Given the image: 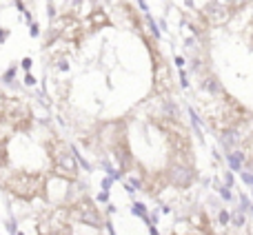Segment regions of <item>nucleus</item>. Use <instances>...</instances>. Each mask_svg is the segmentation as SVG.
Returning <instances> with one entry per match:
<instances>
[{
  "label": "nucleus",
  "mask_w": 253,
  "mask_h": 235,
  "mask_svg": "<svg viewBox=\"0 0 253 235\" xmlns=\"http://www.w3.org/2000/svg\"><path fill=\"white\" fill-rule=\"evenodd\" d=\"M47 180H49V173H42V171L16 169V171H9L7 175L0 178V187H2L11 197L22 200V202H34L36 197L49 200Z\"/></svg>",
  "instance_id": "1"
},
{
  "label": "nucleus",
  "mask_w": 253,
  "mask_h": 235,
  "mask_svg": "<svg viewBox=\"0 0 253 235\" xmlns=\"http://www.w3.org/2000/svg\"><path fill=\"white\" fill-rule=\"evenodd\" d=\"M49 156V175L65 182H76L78 180V157H76L74 149L60 138H49L44 142Z\"/></svg>",
  "instance_id": "2"
},
{
  "label": "nucleus",
  "mask_w": 253,
  "mask_h": 235,
  "mask_svg": "<svg viewBox=\"0 0 253 235\" xmlns=\"http://www.w3.org/2000/svg\"><path fill=\"white\" fill-rule=\"evenodd\" d=\"M0 124L25 133L34 126V111L25 100L13 96H0Z\"/></svg>",
  "instance_id": "3"
},
{
  "label": "nucleus",
  "mask_w": 253,
  "mask_h": 235,
  "mask_svg": "<svg viewBox=\"0 0 253 235\" xmlns=\"http://www.w3.org/2000/svg\"><path fill=\"white\" fill-rule=\"evenodd\" d=\"M38 235H71V218L67 206H53L36 218Z\"/></svg>",
  "instance_id": "4"
},
{
  "label": "nucleus",
  "mask_w": 253,
  "mask_h": 235,
  "mask_svg": "<svg viewBox=\"0 0 253 235\" xmlns=\"http://www.w3.org/2000/svg\"><path fill=\"white\" fill-rule=\"evenodd\" d=\"M65 206L74 222H80V224H84V227H93V229L105 227V218H102L100 209H98V204L89 196L76 197L74 202H69V204H65Z\"/></svg>",
  "instance_id": "5"
},
{
  "label": "nucleus",
  "mask_w": 253,
  "mask_h": 235,
  "mask_svg": "<svg viewBox=\"0 0 253 235\" xmlns=\"http://www.w3.org/2000/svg\"><path fill=\"white\" fill-rule=\"evenodd\" d=\"M167 182L178 189H187L196 180V169H193V157H171L165 169Z\"/></svg>",
  "instance_id": "6"
},
{
  "label": "nucleus",
  "mask_w": 253,
  "mask_h": 235,
  "mask_svg": "<svg viewBox=\"0 0 253 235\" xmlns=\"http://www.w3.org/2000/svg\"><path fill=\"white\" fill-rule=\"evenodd\" d=\"M245 4H224V2H211V4H205L200 9V16L205 18V22L209 27H215V25H224L233 18V13L240 11Z\"/></svg>",
  "instance_id": "7"
},
{
  "label": "nucleus",
  "mask_w": 253,
  "mask_h": 235,
  "mask_svg": "<svg viewBox=\"0 0 253 235\" xmlns=\"http://www.w3.org/2000/svg\"><path fill=\"white\" fill-rule=\"evenodd\" d=\"M87 25H89V29H91V31H100L102 27H109L111 20H109V16H107V13L102 11L100 7H96L87 16Z\"/></svg>",
  "instance_id": "8"
},
{
  "label": "nucleus",
  "mask_w": 253,
  "mask_h": 235,
  "mask_svg": "<svg viewBox=\"0 0 253 235\" xmlns=\"http://www.w3.org/2000/svg\"><path fill=\"white\" fill-rule=\"evenodd\" d=\"M9 164V138H0V171Z\"/></svg>",
  "instance_id": "9"
},
{
  "label": "nucleus",
  "mask_w": 253,
  "mask_h": 235,
  "mask_svg": "<svg viewBox=\"0 0 253 235\" xmlns=\"http://www.w3.org/2000/svg\"><path fill=\"white\" fill-rule=\"evenodd\" d=\"M173 235H182V233H173Z\"/></svg>",
  "instance_id": "10"
}]
</instances>
